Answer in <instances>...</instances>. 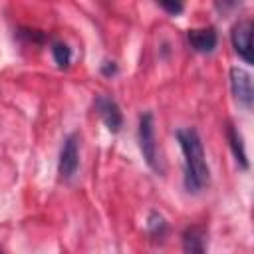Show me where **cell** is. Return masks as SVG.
<instances>
[{
  "instance_id": "cell-11",
  "label": "cell",
  "mask_w": 254,
  "mask_h": 254,
  "mask_svg": "<svg viewBox=\"0 0 254 254\" xmlns=\"http://www.w3.org/2000/svg\"><path fill=\"white\" fill-rule=\"evenodd\" d=\"M52 56L60 67H67L71 62V48L64 42H54L52 44Z\"/></svg>"
},
{
  "instance_id": "cell-13",
  "label": "cell",
  "mask_w": 254,
  "mask_h": 254,
  "mask_svg": "<svg viewBox=\"0 0 254 254\" xmlns=\"http://www.w3.org/2000/svg\"><path fill=\"white\" fill-rule=\"evenodd\" d=\"M101 73H103V75H115V73H117L115 62H103V64H101Z\"/></svg>"
},
{
  "instance_id": "cell-10",
  "label": "cell",
  "mask_w": 254,
  "mask_h": 254,
  "mask_svg": "<svg viewBox=\"0 0 254 254\" xmlns=\"http://www.w3.org/2000/svg\"><path fill=\"white\" fill-rule=\"evenodd\" d=\"M147 230H149V234H151L153 238L163 240L165 234H167V220L163 218V214H159V212L153 210V212L149 214V218H147Z\"/></svg>"
},
{
  "instance_id": "cell-4",
  "label": "cell",
  "mask_w": 254,
  "mask_h": 254,
  "mask_svg": "<svg viewBox=\"0 0 254 254\" xmlns=\"http://www.w3.org/2000/svg\"><path fill=\"white\" fill-rule=\"evenodd\" d=\"M230 42L234 52L246 64H252V20L250 18H242L232 26Z\"/></svg>"
},
{
  "instance_id": "cell-14",
  "label": "cell",
  "mask_w": 254,
  "mask_h": 254,
  "mask_svg": "<svg viewBox=\"0 0 254 254\" xmlns=\"http://www.w3.org/2000/svg\"><path fill=\"white\" fill-rule=\"evenodd\" d=\"M0 254H2V252H0Z\"/></svg>"
},
{
  "instance_id": "cell-5",
  "label": "cell",
  "mask_w": 254,
  "mask_h": 254,
  "mask_svg": "<svg viewBox=\"0 0 254 254\" xmlns=\"http://www.w3.org/2000/svg\"><path fill=\"white\" fill-rule=\"evenodd\" d=\"M230 89H232V95L234 99L250 109L252 107V101H254V87H252V75L242 69V67H232L230 69Z\"/></svg>"
},
{
  "instance_id": "cell-1",
  "label": "cell",
  "mask_w": 254,
  "mask_h": 254,
  "mask_svg": "<svg viewBox=\"0 0 254 254\" xmlns=\"http://www.w3.org/2000/svg\"><path fill=\"white\" fill-rule=\"evenodd\" d=\"M175 135L185 157V189L189 192H198L208 185V179H210L202 139L198 131L192 127L179 129Z\"/></svg>"
},
{
  "instance_id": "cell-3",
  "label": "cell",
  "mask_w": 254,
  "mask_h": 254,
  "mask_svg": "<svg viewBox=\"0 0 254 254\" xmlns=\"http://www.w3.org/2000/svg\"><path fill=\"white\" fill-rule=\"evenodd\" d=\"M79 167V137L77 133H69L60 149V161H58V173L62 179H71Z\"/></svg>"
},
{
  "instance_id": "cell-9",
  "label": "cell",
  "mask_w": 254,
  "mask_h": 254,
  "mask_svg": "<svg viewBox=\"0 0 254 254\" xmlns=\"http://www.w3.org/2000/svg\"><path fill=\"white\" fill-rule=\"evenodd\" d=\"M226 141H228V145L232 149V155H234L236 163L242 169H248V157H246V149H244V139H242L240 131L232 123L226 125Z\"/></svg>"
},
{
  "instance_id": "cell-12",
  "label": "cell",
  "mask_w": 254,
  "mask_h": 254,
  "mask_svg": "<svg viewBox=\"0 0 254 254\" xmlns=\"http://www.w3.org/2000/svg\"><path fill=\"white\" fill-rule=\"evenodd\" d=\"M159 6H161L163 10H167L169 14H173V16L181 14V12H183V8H185V6L181 4V2H161Z\"/></svg>"
},
{
  "instance_id": "cell-6",
  "label": "cell",
  "mask_w": 254,
  "mask_h": 254,
  "mask_svg": "<svg viewBox=\"0 0 254 254\" xmlns=\"http://www.w3.org/2000/svg\"><path fill=\"white\" fill-rule=\"evenodd\" d=\"M93 107L97 111V115L103 119L105 127L111 131V133H117L123 125V113L117 105V101L109 95H97L95 101H93Z\"/></svg>"
},
{
  "instance_id": "cell-8",
  "label": "cell",
  "mask_w": 254,
  "mask_h": 254,
  "mask_svg": "<svg viewBox=\"0 0 254 254\" xmlns=\"http://www.w3.org/2000/svg\"><path fill=\"white\" fill-rule=\"evenodd\" d=\"M181 238L185 254H206V232L202 226H187Z\"/></svg>"
},
{
  "instance_id": "cell-2",
  "label": "cell",
  "mask_w": 254,
  "mask_h": 254,
  "mask_svg": "<svg viewBox=\"0 0 254 254\" xmlns=\"http://www.w3.org/2000/svg\"><path fill=\"white\" fill-rule=\"evenodd\" d=\"M137 139H139V151H141L145 163L153 171H161L159 157H157V143H155V119H153V113L151 111H145L139 117Z\"/></svg>"
},
{
  "instance_id": "cell-7",
  "label": "cell",
  "mask_w": 254,
  "mask_h": 254,
  "mask_svg": "<svg viewBox=\"0 0 254 254\" xmlns=\"http://www.w3.org/2000/svg\"><path fill=\"white\" fill-rule=\"evenodd\" d=\"M187 40L190 44V48L198 54H210L216 44H218V36H216V30L214 28H192L189 30L187 34Z\"/></svg>"
}]
</instances>
